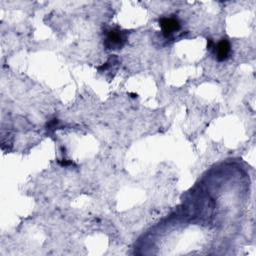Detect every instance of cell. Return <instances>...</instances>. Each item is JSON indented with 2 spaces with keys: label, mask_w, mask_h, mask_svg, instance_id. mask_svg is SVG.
Here are the masks:
<instances>
[{
  "label": "cell",
  "mask_w": 256,
  "mask_h": 256,
  "mask_svg": "<svg viewBox=\"0 0 256 256\" xmlns=\"http://www.w3.org/2000/svg\"><path fill=\"white\" fill-rule=\"evenodd\" d=\"M127 40L126 33L119 28H110L106 31L104 46L108 50H118L121 49Z\"/></svg>",
  "instance_id": "cell-1"
},
{
  "label": "cell",
  "mask_w": 256,
  "mask_h": 256,
  "mask_svg": "<svg viewBox=\"0 0 256 256\" xmlns=\"http://www.w3.org/2000/svg\"><path fill=\"white\" fill-rule=\"evenodd\" d=\"M159 25L166 37H171L181 29V23L176 17H162L159 19Z\"/></svg>",
  "instance_id": "cell-2"
},
{
  "label": "cell",
  "mask_w": 256,
  "mask_h": 256,
  "mask_svg": "<svg viewBox=\"0 0 256 256\" xmlns=\"http://www.w3.org/2000/svg\"><path fill=\"white\" fill-rule=\"evenodd\" d=\"M212 50L214 51L217 61H225L229 58V55L231 53L230 42L226 38H223L217 44H214Z\"/></svg>",
  "instance_id": "cell-3"
}]
</instances>
